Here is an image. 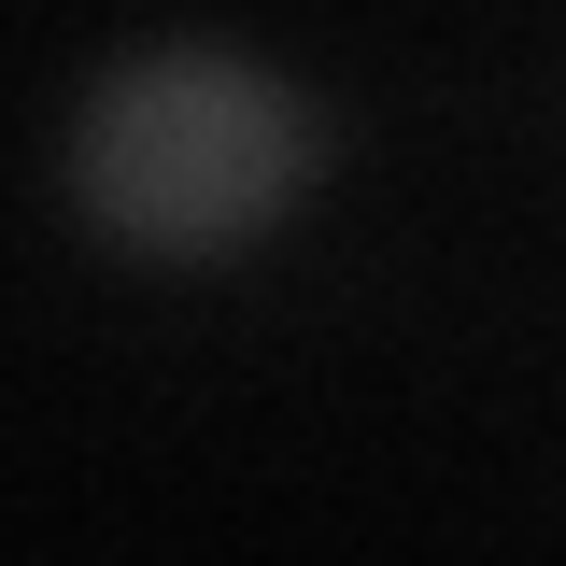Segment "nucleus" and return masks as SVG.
<instances>
[{
	"label": "nucleus",
	"instance_id": "obj_1",
	"mask_svg": "<svg viewBox=\"0 0 566 566\" xmlns=\"http://www.w3.org/2000/svg\"><path fill=\"white\" fill-rule=\"evenodd\" d=\"M297 170H312V114L255 57H212V43L114 71L71 128V185L128 255H241L297 199Z\"/></svg>",
	"mask_w": 566,
	"mask_h": 566
}]
</instances>
